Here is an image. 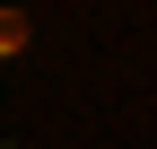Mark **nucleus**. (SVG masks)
Here are the masks:
<instances>
[{"instance_id": "1", "label": "nucleus", "mask_w": 157, "mask_h": 149, "mask_svg": "<svg viewBox=\"0 0 157 149\" xmlns=\"http://www.w3.org/2000/svg\"><path fill=\"white\" fill-rule=\"evenodd\" d=\"M26 35H35V26H26V9H0V53H9V62L26 53Z\"/></svg>"}]
</instances>
